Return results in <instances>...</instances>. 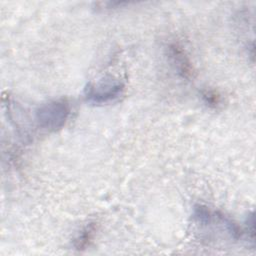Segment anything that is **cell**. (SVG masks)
<instances>
[{"mask_svg":"<svg viewBox=\"0 0 256 256\" xmlns=\"http://www.w3.org/2000/svg\"><path fill=\"white\" fill-rule=\"evenodd\" d=\"M70 111V104L66 99L52 100L37 109L36 122L42 129L55 132L65 125Z\"/></svg>","mask_w":256,"mask_h":256,"instance_id":"cell-1","label":"cell"},{"mask_svg":"<svg viewBox=\"0 0 256 256\" xmlns=\"http://www.w3.org/2000/svg\"><path fill=\"white\" fill-rule=\"evenodd\" d=\"M124 83L115 77H104L90 82L84 89L85 99L93 104H106L117 99L124 91Z\"/></svg>","mask_w":256,"mask_h":256,"instance_id":"cell-2","label":"cell"},{"mask_svg":"<svg viewBox=\"0 0 256 256\" xmlns=\"http://www.w3.org/2000/svg\"><path fill=\"white\" fill-rule=\"evenodd\" d=\"M168 57L177 74L186 80L193 78L195 70L185 49L179 43H171L168 48Z\"/></svg>","mask_w":256,"mask_h":256,"instance_id":"cell-3","label":"cell"},{"mask_svg":"<svg viewBox=\"0 0 256 256\" xmlns=\"http://www.w3.org/2000/svg\"><path fill=\"white\" fill-rule=\"evenodd\" d=\"M97 229H98V225L96 222L88 223L85 227L82 228V230L75 237L73 241V247L78 251L87 249L91 245V243L94 241Z\"/></svg>","mask_w":256,"mask_h":256,"instance_id":"cell-4","label":"cell"},{"mask_svg":"<svg viewBox=\"0 0 256 256\" xmlns=\"http://www.w3.org/2000/svg\"><path fill=\"white\" fill-rule=\"evenodd\" d=\"M201 97L204 103L210 108H217L222 103L221 95L212 89H205L201 92Z\"/></svg>","mask_w":256,"mask_h":256,"instance_id":"cell-5","label":"cell"},{"mask_svg":"<svg viewBox=\"0 0 256 256\" xmlns=\"http://www.w3.org/2000/svg\"><path fill=\"white\" fill-rule=\"evenodd\" d=\"M246 231L248 234V237L251 238L252 241H254V215L253 213H251L248 217H247V223H246Z\"/></svg>","mask_w":256,"mask_h":256,"instance_id":"cell-6","label":"cell"}]
</instances>
